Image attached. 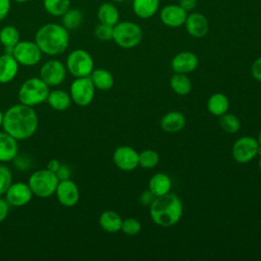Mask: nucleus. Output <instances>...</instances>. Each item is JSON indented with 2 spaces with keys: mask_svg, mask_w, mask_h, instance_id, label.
I'll return each mask as SVG.
<instances>
[{
  "mask_svg": "<svg viewBox=\"0 0 261 261\" xmlns=\"http://www.w3.org/2000/svg\"><path fill=\"white\" fill-rule=\"evenodd\" d=\"M2 127L15 140H27L37 130L38 115L31 106L22 103L12 105L4 112Z\"/></svg>",
  "mask_w": 261,
  "mask_h": 261,
  "instance_id": "1",
  "label": "nucleus"
},
{
  "mask_svg": "<svg viewBox=\"0 0 261 261\" xmlns=\"http://www.w3.org/2000/svg\"><path fill=\"white\" fill-rule=\"evenodd\" d=\"M35 42L42 53L55 56L63 53L69 44V34L62 24H43L35 35Z\"/></svg>",
  "mask_w": 261,
  "mask_h": 261,
  "instance_id": "2",
  "label": "nucleus"
},
{
  "mask_svg": "<svg viewBox=\"0 0 261 261\" xmlns=\"http://www.w3.org/2000/svg\"><path fill=\"white\" fill-rule=\"evenodd\" d=\"M149 207L153 222L163 227L174 225L182 216L181 201L175 194L170 192L156 197Z\"/></svg>",
  "mask_w": 261,
  "mask_h": 261,
  "instance_id": "3",
  "label": "nucleus"
},
{
  "mask_svg": "<svg viewBox=\"0 0 261 261\" xmlns=\"http://www.w3.org/2000/svg\"><path fill=\"white\" fill-rule=\"evenodd\" d=\"M49 86L39 76L31 77L22 83L18 90L19 102L28 106H36L47 100Z\"/></svg>",
  "mask_w": 261,
  "mask_h": 261,
  "instance_id": "4",
  "label": "nucleus"
},
{
  "mask_svg": "<svg viewBox=\"0 0 261 261\" xmlns=\"http://www.w3.org/2000/svg\"><path fill=\"white\" fill-rule=\"evenodd\" d=\"M59 179L55 172L48 168L36 170L29 177L28 185L30 186L33 195L39 198H48L55 194Z\"/></svg>",
  "mask_w": 261,
  "mask_h": 261,
  "instance_id": "5",
  "label": "nucleus"
},
{
  "mask_svg": "<svg viewBox=\"0 0 261 261\" xmlns=\"http://www.w3.org/2000/svg\"><path fill=\"white\" fill-rule=\"evenodd\" d=\"M143 32L139 24L133 21H118L113 27L112 40L121 48L129 49L140 44Z\"/></svg>",
  "mask_w": 261,
  "mask_h": 261,
  "instance_id": "6",
  "label": "nucleus"
},
{
  "mask_svg": "<svg viewBox=\"0 0 261 261\" xmlns=\"http://www.w3.org/2000/svg\"><path fill=\"white\" fill-rule=\"evenodd\" d=\"M65 66L66 70L75 77L89 76L94 69V60L87 51L75 49L68 54Z\"/></svg>",
  "mask_w": 261,
  "mask_h": 261,
  "instance_id": "7",
  "label": "nucleus"
},
{
  "mask_svg": "<svg viewBox=\"0 0 261 261\" xmlns=\"http://www.w3.org/2000/svg\"><path fill=\"white\" fill-rule=\"evenodd\" d=\"M71 100L79 106H88L94 99L95 87L89 76L75 77L69 88Z\"/></svg>",
  "mask_w": 261,
  "mask_h": 261,
  "instance_id": "8",
  "label": "nucleus"
},
{
  "mask_svg": "<svg viewBox=\"0 0 261 261\" xmlns=\"http://www.w3.org/2000/svg\"><path fill=\"white\" fill-rule=\"evenodd\" d=\"M12 56L23 66H33L41 60L42 52L36 42L19 41L11 51Z\"/></svg>",
  "mask_w": 261,
  "mask_h": 261,
  "instance_id": "9",
  "label": "nucleus"
},
{
  "mask_svg": "<svg viewBox=\"0 0 261 261\" xmlns=\"http://www.w3.org/2000/svg\"><path fill=\"white\" fill-rule=\"evenodd\" d=\"M258 141L249 136H244L238 139L232 146V157L239 163H247L257 156Z\"/></svg>",
  "mask_w": 261,
  "mask_h": 261,
  "instance_id": "10",
  "label": "nucleus"
},
{
  "mask_svg": "<svg viewBox=\"0 0 261 261\" xmlns=\"http://www.w3.org/2000/svg\"><path fill=\"white\" fill-rule=\"evenodd\" d=\"M66 76V66L57 59H51L45 62L40 69V77L49 86L60 85Z\"/></svg>",
  "mask_w": 261,
  "mask_h": 261,
  "instance_id": "11",
  "label": "nucleus"
},
{
  "mask_svg": "<svg viewBox=\"0 0 261 261\" xmlns=\"http://www.w3.org/2000/svg\"><path fill=\"white\" fill-rule=\"evenodd\" d=\"M4 195L9 205L14 207H22L32 200L33 192L28 184L18 181L11 184Z\"/></svg>",
  "mask_w": 261,
  "mask_h": 261,
  "instance_id": "12",
  "label": "nucleus"
},
{
  "mask_svg": "<svg viewBox=\"0 0 261 261\" xmlns=\"http://www.w3.org/2000/svg\"><path fill=\"white\" fill-rule=\"evenodd\" d=\"M113 161L119 169L130 171L139 166V153L129 146H120L113 153Z\"/></svg>",
  "mask_w": 261,
  "mask_h": 261,
  "instance_id": "13",
  "label": "nucleus"
},
{
  "mask_svg": "<svg viewBox=\"0 0 261 261\" xmlns=\"http://www.w3.org/2000/svg\"><path fill=\"white\" fill-rule=\"evenodd\" d=\"M55 194L59 203L65 207L74 206L80 199L79 188L76 184L69 178L59 180Z\"/></svg>",
  "mask_w": 261,
  "mask_h": 261,
  "instance_id": "14",
  "label": "nucleus"
},
{
  "mask_svg": "<svg viewBox=\"0 0 261 261\" xmlns=\"http://www.w3.org/2000/svg\"><path fill=\"white\" fill-rule=\"evenodd\" d=\"M188 12L178 4H168L160 10L161 21L169 28H179L185 24Z\"/></svg>",
  "mask_w": 261,
  "mask_h": 261,
  "instance_id": "15",
  "label": "nucleus"
},
{
  "mask_svg": "<svg viewBox=\"0 0 261 261\" xmlns=\"http://www.w3.org/2000/svg\"><path fill=\"white\" fill-rule=\"evenodd\" d=\"M198 57L195 53L184 51L177 53L171 60V68L174 72L189 73L194 71L198 66Z\"/></svg>",
  "mask_w": 261,
  "mask_h": 261,
  "instance_id": "16",
  "label": "nucleus"
},
{
  "mask_svg": "<svg viewBox=\"0 0 261 261\" xmlns=\"http://www.w3.org/2000/svg\"><path fill=\"white\" fill-rule=\"evenodd\" d=\"M185 25L187 32L194 38H203L209 31L207 18L199 12H192L191 14H188Z\"/></svg>",
  "mask_w": 261,
  "mask_h": 261,
  "instance_id": "17",
  "label": "nucleus"
},
{
  "mask_svg": "<svg viewBox=\"0 0 261 261\" xmlns=\"http://www.w3.org/2000/svg\"><path fill=\"white\" fill-rule=\"evenodd\" d=\"M18 62L11 53H4L0 56V84L10 83L17 74Z\"/></svg>",
  "mask_w": 261,
  "mask_h": 261,
  "instance_id": "18",
  "label": "nucleus"
},
{
  "mask_svg": "<svg viewBox=\"0 0 261 261\" xmlns=\"http://www.w3.org/2000/svg\"><path fill=\"white\" fill-rule=\"evenodd\" d=\"M17 153V140L6 132H0V162H8L13 160Z\"/></svg>",
  "mask_w": 261,
  "mask_h": 261,
  "instance_id": "19",
  "label": "nucleus"
},
{
  "mask_svg": "<svg viewBox=\"0 0 261 261\" xmlns=\"http://www.w3.org/2000/svg\"><path fill=\"white\" fill-rule=\"evenodd\" d=\"M186 124V117L179 111H170L163 115L160 121L162 129L166 133H178Z\"/></svg>",
  "mask_w": 261,
  "mask_h": 261,
  "instance_id": "20",
  "label": "nucleus"
},
{
  "mask_svg": "<svg viewBox=\"0 0 261 261\" xmlns=\"http://www.w3.org/2000/svg\"><path fill=\"white\" fill-rule=\"evenodd\" d=\"M99 224L103 230L114 233L121 229L122 219L117 212L113 210H105L99 217Z\"/></svg>",
  "mask_w": 261,
  "mask_h": 261,
  "instance_id": "21",
  "label": "nucleus"
},
{
  "mask_svg": "<svg viewBox=\"0 0 261 261\" xmlns=\"http://www.w3.org/2000/svg\"><path fill=\"white\" fill-rule=\"evenodd\" d=\"M148 189L156 196H162L170 192L171 179L170 177L162 172L154 174L148 184Z\"/></svg>",
  "mask_w": 261,
  "mask_h": 261,
  "instance_id": "22",
  "label": "nucleus"
},
{
  "mask_svg": "<svg viewBox=\"0 0 261 261\" xmlns=\"http://www.w3.org/2000/svg\"><path fill=\"white\" fill-rule=\"evenodd\" d=\"M159 0H133V10L141 18H150L159 9Z\"/></svg>",
  "mask_w": 261,
  "mask_h": 261,
  "instance_id": "23",
  "label": "nucleus"
},
{
  "mask_svg": "<svg viewBox=\"0 0 261 261\" xmlns=\"http://www.w3.org/2000/svg\"><path fill=\"white\" fill-rule=\"evenodd\" d=\"M97 16L100 23L108 24L111 27H114L119 20L118 9L114 4L110 2H104L99 6Z\"/></svg>",
  "mask_w": 261,
  "mask_h": 261,
  "instance_id": "24",
  "label": "nucleus"
},
{
  "mask_svg": "<svg viewBox=\"0 0 261 261\" xmlns=\"http://www.w3.org/2000/svg\"><path fill=\"white\" fill-rule=\"evenodd\" d=\"M91 81L95 87V89L101 91H108L113 87L114 79L110 71L104 68H97L93 69L90 74Z\"/></svg>",
  "mask_w": 261,
  "mask_h": 261,
  "instance_id": "25",
  "label": "nucleus"
},
{
  "mask_svg": "<svg viewBox=\"0 0 261 261\" xmlns=\"http://www.w3.org/2000/svg\"><path fill=\"white\" fill-rule=\"evenodd\" d=\"M48 104L57 111H64L69 108L71 104V97L63 90H53L49 92L47 97Z\"/></svg>",
  "mask_w": 261,
  "mask_h": 261,
  "instance_id": "26",
  "label": "nucleus"
},
{
  "mask_svg": "<svg viewBox=\"0 0 261 261\" xmlns=\"http://www.w3.org/2000/svg\"><path fill=\"white\" fill-rule=\"evenodd\" d=\"M228 107L229 101L227 97L222 93H215L211 95L207 102V109L214 116H220L226 113Z\"/></svg>",
  "mask_w": 261,
  "mask_h": 261,
  "instance_id": "27",
  "label": "nucleus"
},
{
  "mask_svg": "<svg viewBox=\"0 0 261 261\" xmlns=\"http://www.w3.org/2000/svg\"><path fill=\"white\" fill-rule=\"evenodd\" d=\"M19 41V32L15 27L5 25L0 30V43L3 45L6 53H11Z\"/></svg>",
  "mask_w": 261,
  "mask_h": 261,
  "instance_id": "28",
  "label": "nucleus"
},
{
  "mask_svg": "<svg viewBox=\"0 0 261 261\" xmlns=\"http://www.w3.org/2000/svg\"><path fill=\"white\" fill-rule=\"evenodd\" d=\"M170 87L177 95H188L192 90V83L186 73L175 72L170 79Z\"/></svg>",
  "mask_w": 261,
  "mask_h": 261,
  "instance_id": "29",
  "label": "nucleus"
},
{
  "mask_svg": "<svg viewBox=\"0 0 261 261\" xmlns=\"http://www.w3.org/2000/svg\"><path fill=\"white\" fill-rule=\"evenodd\" d=\"M83 22V13L77 8H68L61 15V24L66 30H75Z\"/></svg>",
  "mask_w": 261,
  "mask_h": 261,
  "instance_id": "30",
  "label": "nucleus"
},
{
  "mask_svg": "<svg viewBox=\"0 0 261 261\" xmlns=\"http://www.w3.org/2000/svg\"><path fill=\"white\" fill-rule=\"evenodd\" d=\"M43 5L50 15L61 16L70 7V0H43Z\"/></svg>",
  "mask_w": 261,
  "mask_h": 261,
  "instance_id": "31",
  "label": "nucleus"
},
{
  "mask_svg": "<svg viewBox=\"0 0 261 261\" xmlns=\"http://www.w3.org/2000/svg\"><path fill=\"white\" fill-rule=\"evenodd\" d=\"M219 125L227 134H236L241 127L240 119L230 113H224L219 116Z\"/></svg>",
  "mask_w": 261,
  "mask_h": 261,
  "instance_id": "32",
  "label": "nucleus"
},
{
  "mask_svg": "<svg viewBox=\"0 0 261 261\" xmlns=\"http://www.w3.org/2000/svg\"><path fill=\"white\" fill-rule=\"evenodd\" d=\"M159 162V155L152 149H146L139 153V166L143 168H153Z\"/></svg>",
  "mask_w": 261,
  "mask_h": 261,
  "instance_id": "33",
  "label": "nucleus"
},
{
  "mask_svg": "<svg viewBox=\"0 0 261 261\" xmlns=\"http://www.w3.org/2000/svg\"><path fill=\"white\" fill-rule=\"evenodd\" d=\"M11 184L12 173L10 169L4 164H0V196L6 193Z\"/></svg>",
  "mask_w": 261,
  "mask_h": 261,
  "instance_id": "34",
  "label": "nucleus"
},
{
  "mask_svg": "<svg viewBox=\"0 0 261 261\" xmlns=\"http://www.w3.org/2000/svg\"><path fill=\"white\" fill-rule=\"evenodd\" d=\"M141 228H142V225L140 221L136 218L129 217L122 220L120 230H122V232L127 236H136L141 231Z\"/></svg>",
  "mask_w": 261,
  "mask_h": 261,
  "instance_id": "35",
  "label": "nucleus"
},
{
  "mask_svg": "<svg viewBox=\"0 0 261 261\" xmlns=\"http://www.w3.org/2000/svg\"><path fill=\"white\" fill-rule=\"evenodd\" d=\"M94 34L96 38L100 41H110L113 38V27L104 23H99L95 28Z\"/></svg>",
  "mask_w": 261,
  "mask_h": 261,
  "instance_id": "36",
  "label": "nucleus"
},
{
  "mask_svg": "<svg viewBox=\"0 0 261 261\" xmlns=\"http://www.w3.org/2000/svg\"><path fill=\"white\" fill-rule=\"evenodd\" d=\"M155 198H156V196L148 189L147 191H144L143 193L140 194L139 202H140V204H142L144 206H150L153 203V201L155 200Z\"/></svg>",
  "mask_w": 261,
  "mask_h": 261,
  "instance_id": "37",
  "label": "nucleus"
},
{
  "mask_svg": "<svg viewBox=\"0 0 261 261\" xmlns=\"http://www.w3.org/2000/svg\"><path fill=\"white\" fill-rule=\"evenodd\" d=\"M251 72L255 80L261 82V57L257 58L253 62L252 66H251Z\"/></svg>",
  "mask_w": 261,
  "mask_h": 261,
  "instance_id": "38",
  "label": "nucleus"
},
{
  "mask_svg": "<svg viewBox=\"0 0 261 261\" xmlns=\"http://www.w3.org/2000/svg\"><path fill=\"white\" fill-rule=\"evenodd\" d=\"M10 0H0V21L3 20L10 11Z\"/></svg>",
  "mask_w": 261,
  "mask_h": 261,
  "instance_id": "39",
  "label": "nucleus"
},
{
  "mask_svg": "<svg viewBox=\"0 0 261 261\" xmlns=\"http://www.w3.org/2000/svg\"><path fill=\"white\" fill-rule=\"evenodd\" d=\"M56 175L59 180L68 179L70 177V168L67 165H60L59 169L56 171Z\"/></svg>",
  "mask_w": 261,
  "mask_h": 261,
  "instance_id": "40",
  "label": "nucleus"
},
{
  "mask_svg": "<svg viewBox=\"0 0 261 261\" xmlns=\"http://www.w3.org/2000/svg\"><path fill=\"white\" fill-rule=\"evenodd\" d=\"M8 211H9V204L6 201V199H2L0 198V222L4 221L8 215Z\"/></svg>",
  "mask_w": 261,
  "mask_h": 261,
  "instance_id": "41",
  "label": "nucleus"
},
{
  "mask_svg": "<svg viewBox=\"0 0 261 261\" xmlns=\"http://www.w3.org/2000/svg\"><path fill=\"white\" fill-rule=\"evenodd\" d=\"M197 1L198 0H179L178 5L188 12L195 9V7L197 6Z\"/></svg>",
  "mask_w": 261,
  "mask_h": 261,
  "instance_id": "42",
  "label": "nucleus"
},
{
  "mask_svg": "<svg viewBox=\"0 0 261 261\" xmlns=\"http://www.w3.org/2000/svg\"><path fill=\"white\" fill-rule=\"evenodd\" d=\"M60 165H61V164H60V162H59L57 159H51L50 161H48L46 168H48L49 170H51V171H53V172L56 173V171L59 169Z\"/></svg>",
  "mask_w": 261,
  "mask_h": 261,
  "instance_id": "43",
  "label": "nucleus"
},
{
  "mask_svg": "<svg viewBox=\"0 0 261 261\" xmlns=\"http://www.w3.org/2000/svg\"><path fill=\"white\" fill-rule=\"evenodd\" d=\"M3 116H4V113L0 110V126H2V123H3Z\"/></svg>",
  "mask_w": 261,
  "mask_h": 261,
  "instance_id": "44",
  "label": "nucleus"
},
{
  "mask_svg": "<svg viewBox=\"0 0 261 261\" xmlns=\"http://www.w3.org/2000/svg\"><path fill=\"white\" fill-rule=\"evenodd\" d=\"M257 141H258V144L261 146V130L259 132V135H258V139H257Z\"/></svg>",
  "mask_w": 261,
  "mask_h": 261,
  "instance_id": "45",
  "label": "nucleus"
},
{
  "mask_svg": "<svg viewBox=\"0 0 261 261\" xmlns=\"http://www.w3.org/2000/svg\"><path fill=\"white\" fill-rule=\"evenodd\" d=\"M15 2H18V3H24V2H28L29 0H13Z\"/></svg>",
  "mask_w": 261,
  "mask_h": 261,
  "instance_id": "46",
  "label": "nucleus"
},
{
  "mask_svg": "<svg viewBox=\"0 0 261 261\" xmlns=\"http://www.w3.org/2000/svg\"><path fill=\"white\" fill-rule=\"evenodd\" d=\"M113 2H115V3H121V2H123L124 0H112Z\"/></svg>",
  "mask_w": 261,
  "mask_h": 261,
  "instance_id": "47",
  "label": "nucleus"
},
{
  "mask_svg": "<svg viewBox=\"0 0 261 261\" xmlns=\"http://www.w3.org/2000/svg\"><path fill=\"white\" fill-rule=\"evenodd\" d=\"M258 165H259V168L261 170V156H260V159H259V162H258Z\"/></svg>",
  "mask_w": 261,
  "mask_h": 261,
  "instance_id": "48",
  "label": "nucleus"
}]
</instances>
